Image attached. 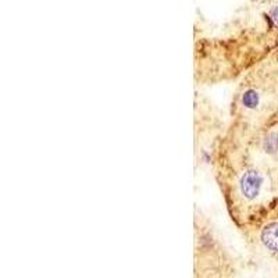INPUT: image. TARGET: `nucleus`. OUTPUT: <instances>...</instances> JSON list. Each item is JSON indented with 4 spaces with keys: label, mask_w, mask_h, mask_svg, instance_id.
Listing matches in <instances>:
<instances>
[{
    "label": "nucleus",
    "mask_w": 278,
    "mask_h": 278,
    "mask_svg": "<svg viewBox=\"0 0 278 278\" xmlns=\"http://www.w3.org/2000/svg\"><path fill=\"white\" fill-rule=\"evenodd\" d=\"M271 20L274 22V25L278 28V1L276 4L271 6Z\"/></svg>",
    "instance_id": "obj_4"
},
{
    "label": "nucleus",
    "mask_w": 278,
    "mask_h": 278,
    "mask_svg": "<svg viewBox=\"0 0 278 278\" xmlns=\"http://www.w3.org/2000/svg\"><path fill=\"white\" fill-rule=\"evenodd\" d=\"M234 88L228 107V123L258 128L278 114V65L273 57L244 74Z\"/></svg>",
    "instance_id": "obj_2"
},
{
    "label": "nucleus",
    "mask_w": 278,
    "mask_h": 278,
    "mask_svg": "<svg viewBox=\"0 0 278 278\" xmlns=\"http://www.w3.org/2000/svg\"><path fill=\"white\" fill-rule=\"evenodd\" d=\"M228 121L206 93L195 91L194 98V150L195 164H209L213 145L224 134Z\"/></svg>",
    "instance_id": "obj_3"
},
{
    "label": "nucleus",
    "mask_w": 278,
    "mask_h": 278,
    "mask_svg": "<svg viewBox=\"0 0 278 278\" xmlns=\"http://www.w3.org/2000/svg\"><path fill=\"white\" fill-rule=\"evenodd\" d=\"M209 165L238 231L258 226L278 207V162L252 150L228 127L213 145Z\"/></svg>",
    "instance_id": "obj_1"
}]
</instances>
